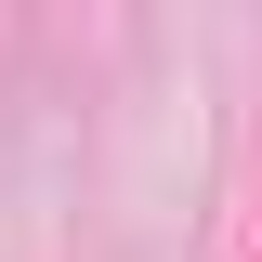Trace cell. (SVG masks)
<instances>
[{"mask_svg": "<svg viewBox=\"0 0 262 262\" xmlns=\"http://www.w3.org/2000/svg\"><path fill=\"white\" fill-rule=\"evenodd\" d=\"M249 262H262V249H249Z\"/></svg>", "mask_w": 262, "mask_h": 262, "instance_id": "1", "label": "cell"}]
</instances>
